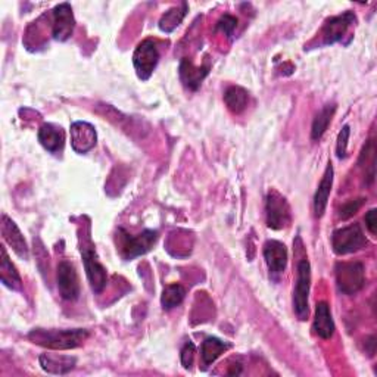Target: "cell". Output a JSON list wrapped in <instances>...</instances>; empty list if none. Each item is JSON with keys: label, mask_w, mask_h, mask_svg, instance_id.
Listing matches in <instances>:
<instances>
[{"label": "cell", "mask_w": 377, "mask_h": 377, "mask_svg": "<svg viewBox=\"0 0 377 377\" xmlns=\"http://www.w3.org/2000/svg\"><path fill=\"white\" fill-rule=\"evenodd\" d=\"M89 337L84 329H34L28 333V339L43 348L67 351L80 346Z\"/></svg>", "instance_id": "6da1fadb"}, {"label": "cell", "mask_w": 377, "mask_h": 377, "mask_svg": "<svg viewBox=\"0 0 377 377\" xmlns=\"http://www.w3.org/2000/svg\"><path fill=\"white\" fill-rule=\"evenodd\" d=\"M311 288V266L307 258L296 266V286L293 290V311L301 322L308 319V296Z\"/></svg>", "instance_id": "7a4b0ae2"}, {"label": "cell", "mask_w": 377, "mask_h": 377, "mask_svg": "<svg viewBox=\"0 0 377 377\" xmlns=\"http://www.w3.org/2000/svg\"><path fill=\"white\" fill-rule=\"evenodd\" d=\"M120 234V252L124 260H134V258L149 252L158 241L156 230H145L143 233L133 236L124 229L118 230Z\"/></svg>", "instance_id": "3957f363"}, {"label": "cell", "mask_w": 377, "mask_h": 377, "mask_svg": "<svg viewBox=\"0 0 377 377\" xmlns=\"http://www.w3.org/2000/svg\"><path fill=\"white\" fill-rule=\"evenodd\" d=\"M334 274H336L337 289L345 295L359 293L366 285L364 266L359 261L337 263Z\"/></svg>", "instance_id": "277c9868"}, {"label": "cell", "mask_w": 377, "mask_h": 377, "mask_svg": "<svg viewBox=\"0 0 377 377\" xmlns=\"http://www.w3.org/2000/svg\"><path fill=\"white\" fill-rule=\"evenodd\" d=\"M83 263H84V270L87 274V279L90 283V288L94 293H101L108 282V274L105 267L101 264L94 249V245L92 244L90 237L87 236L83 241V245L80 248Z\"/></svg>", "instance_id": "5b68a950"}, {"label": "cell", "mask_w": 377, "mask_h": 377, "mask_svg": "<svg viewBox=\"0 0 377 377\" xmlns=\"http://www.w3.org/2000/svg\"><path fill=\"white\" fill-rule=\"evenodd\" d=\"M332 246L337 255H346L367 246V239L360 224L337 229L332 234Z\"/></svg>", "instance_id": "8992f818"}, {"label": "cell", "mask_w": 377, "mask_h": 377, "mask_svg": "<svg viewBox=\"0 0 377 377\" xmlns=\"http://www.w3.org/2000/svg\"><path fill=\"white\" fill-rule=\"evenodd\" d=\"M158 62H160V52H158L156 43L151 40V38L143 40L136 48L133 53V65L141 80H149Z\"/></svg>", "instance_id": "52a82bcc"}, {"label": "cell", "mask_w": 377, "mask_h": 377, "mask_svg": "<svg viewBox=\"0 0 377 377\" xmlns=\"http://www.w3.org/2000/svg\"><path fill=\"white\" fill-rule=\"evenodd\" d=\"M267 226L273 230H280L290 223V208L285 197L275 190L267 195L266 202Z\"/></svg>", "instance_id": "ba28073f"}, {"label": "cell", "mask_w": 377, "mask_h": 377, "mask_svg": "<svg viewBox=\"0 0 377 377\" xmlns=\"http://www.w3.org/2000/svg\"><path fill=\"white\" fill-rule=\"evenodd\" d=\"M58 289L65 301H75L80 296V280L72 263L64 260L58 266Z\"/></svg>", "instance_id": "9c48e42d"}, {"label": "cell", "mask_w": 377, "mask_h": 377, "mask_svg": "<svg viewBox=\"0 0 377 377\" xmlns=\"http://www.w3.org/2000/svg\"><path fill=\"white\" fill-rule=\"evenodd\" d=\"M355 21H356V16L352 12H344L342 15L329 18L322 31L323 45L330 46L337 42H341L345 37L346 31L349 30V27L355 24Z\"/></svg>", "instance_id": "30bf717a"}, {"label": "cell", "mask_w": 377, "mask_h": 377, "mask_svg": "<svg viewBox=\"0 0 377 377\" xmlns=\"http://www.w3.org/2000/svg\"><path fill=\"white\" fill-rule=\"evenodd\" d=\"M52 15H53V26H52L53 38L58 42H67L72 35L75 27V19L71 5L61 4L55 6Z\"/></svg>", "instance_id": "8fae6325"}, {"label": "cell", "mask_w": 377, "mask_h": 377, "mask_svg": "<svg viewBox=\"0 0 377 377\" xmlns=\"http://www.w3.org/2000/svg\"><path fill=\"white\" fill-rule=\"evenodd\" d=\"M97 134L92 124L75 121L71 124V146L77 153H87L96 146Z\"/></svg>", "instance_id": "7c38bea8"}, {"label": "cell", "mask_w": 377, "mask_h": 377, "mask_svg": "<svg viewBox=\"0 0 377 377\" xmlns=\"http://www.w3.org/2000/svg\"><path fill=\"white\" fill-rule=\"evenodd\" d=\"M2 234L5 242L13 249V252L23 258V260H28V246L24 239L21 230L11 220V218L4 214L2 215Z\"/></svg>", "instance_id": "4fadbf2b"}, {"label": "cell", "mask_w": 377, "mask_h": 377, "mask_svg": "<svg viewBox=\"0 0 377 377\" xmlns=\"http://www.w3.org/2000/svg\"><path fill=\"white\" fill-rule=\"evenodd\" d=\"M264 258L271 275H280L288 264V249L279 241H268L264 245Z\"/></svg>", "instance_id": "5bb4252c"}, {"label": "cell", "mask_w": 377, "mask_h": 377, "mask_svg": "<svg viewBox=\"0 0 377 377\" xmlns=\"http://www.w3.org/2000/svg\"><path fill=\"white\" fill-rule=\"evenodd\" d=\"M178 74H180L182 83L189 89V90H197L202 82L205 80V77L209 74V65L204 67H195L192 61L189 59H182L180 67H178Z\"/></svg>", "instance_id": "9a60e30c"}, {"label": "cell", "mask_w": 377, "mask_h": 377, "mask_svg": "<svg viewBox=\"0 0 377 377\" xmlns=\"http://www.w3.org/2000/svg\"><path fill=\"white\" fill-rule=\"evenodd\" d=\"M38 361H40L42 368L50 374H67L77 364L75 356L59 354H42Z\"/></svg>", "instance_id": "2e32d148"}, {"label": "cell", "mask_w": 377, "mask_h": 377, "mask_svg": "<svg viewBox=\"0 0 377 377\" xmlns=\"http://www.w3.org/2000/svg\"><path fill=\"white\" fill-rule=\"evenodd\" d=\"M38 142L50 153H56L64 148L65 134L61 127H56L53 124H43L38 130Z\"/></svg>", "instance_id": "e0dca14e"}, {"label": "cell", "mask_w": 377, "mask_h": 377, "mask_svg": "<svg viewBox=\"0 0 377 377\" xmlns=\"http://www.w3.org/2000/svg\"><path fill=\"white\" fill-rule=\"evenodd\" d=\"M332 186H333V165H332V163H329L326 173L322 178V182H320L319 187H317V192L314 195V214L317 218L323 217V214L326 211L329 196L332 192Z\"/></svg>", "instance_id": "ac0fdd59"}, {"label": "cell", "mask_w": 377, "mask_h": 377, "mask_svg": "<svg viewBox=\"0 0 377 377\" xmlns=\"http://www.w3.org/2000/svg\"><path fill=\"white\" fill-rule=\"evenodd\" d=\"M314 332L319 334L322 339H330L334 333V322L332 319L330 307L327 305V302H319L315 307Z\"/></svg>", "instance_id": "d6986e66"}, {"label": "cell", "mask_w": 377, "mask_h": 377, "mask_svg": "<svg viewBox=\"0 0 377 377\" xmlns=\"http://www.w3.org/2000/svg\"><path fill=\"white\" fill-rule=\"evenodd\" d=\"M0 252H2V260H0V280H2L6 288L12 290H19L23 288L21 275H19L16 267L9 260L5 246H2Z\"/></svg>", "instance_id": "ffe728a7"}, {"label": "cell", "mask_w": 377, "mask_h": 377, "mask_svg": "<svg viewBox=\"0 0 377 377\" xmlns=\"http://www.w3.org/2000/svg\"><path fill=\"white\" fill-rule=\"evenodd\" d=\"M229 348H230V345L227 342H223L222 339H218V337H207V339L202 342V348H201L204 368H207L212 363H215L218 356H220Z\"/></svg>", "instance_id": "44dd1931"}, {"label": "cell", "mask_w": 377, "mask_h": 377, "mask_svg": "<svg viewBox=\"0 0 377 377\" xmlns=\"http://www.w3.org/2000/svg\"><path fill=\"white\" fill-rule=\"evenodd\" d=\"M248 92L244 87L231 86L224 93V102L233 114H241L248 105Z\"/></svg>", "instance_id": "7402d4cb"}, {"label": "cell", "mask_w": 377, "mask_h": 377, "mask_svg": "<svg viewBox=\"0 0 377 377\" xmlns=\"http://www.w3.org/2000/svg\"><path fill=\"white\" fill-rule=\"evenodd\" d=\"M336 112V105L332 104V105H326L319 114L315 115L314 121H312V129H311V138L312 141H320V138L323 137V134L326 133L332 118Z\"/></svg>", "instance_id": "603a6c76"}, {"label": "cell", "mask_w": 377, "mask_h": 377, "mask_svg": "<svg viewBox=\"0 0 377 377\" xmlns=\"http://www.w3.org/2000/svg\"><path fill=\"white\" fill-rule=\"evenodd\" d=\"M186 13H187V4H182L180 6L171 8L161 16L160 30L164 33H173L178 26L182 24Z\"/></svg>", "instance_id": "cb8c5ba5"}, {"label": "cell", "mask_w": 377, "mask_h": 377, "mask_svg": "<svg viewBox=\"0 0 377 377\" xmlns=\"http://www.w3.org/2000/svg\"><path fill=\"white\" fill-rule=\"evenodd\" d=\"M186 296V289L178 285V283H173L164 288L163 290V296H161V305L164 310H173L175 307L180 305L185 300Z\"/></svg>", "instance_id": "d4e9b609"}, {"label": "cell", "mask_w": 377, "mask_h": 377, "mask_svg": "<svg viewBox=\"0 0 377 377\" xmlns=\"http://www.w3.org/2000/svg\"><path fill=\"white\" fill-rule=\"evenodd\" d=\"M349 134H351V129L349 126H344V129L341 130L339 136H337V145H336V153L339 160L346 156V149H348V141H349Z\"/></svg>", "instance_id": "484cf974"}, {"label": "cell", "mask_w": 377, "mask_h": 377, "mask_svg": "<svg viewBox=\"0 0 377 377\" xmlns=\"http://www.w3.org/2000/svg\"><path fill=\"white\" fill-rule=\"evenodd\" d=\"M236 27H237V18H234L231 15L222 16L220 21L217 23V30L223 31L229 38L233 37V33H234Z\"/></svg>", "instance_id": "4316f807"}, {"label": "cell", "mask_w": 377, "mask_h": 377, "mask_svg": "<svg viewBox=\"0 0 377 377\" xmlns=\"http://www.w3.org/2000/svg\"><path fill=\"white\" fill-rule=\"evenodd\" d=\"M364 197H360V200H352V201H348L345 202L342 207H341V211H339V215L342 220H348V218H351L354 214H356V211H359L363 204H364Z\"/></svg>", "instance_id": "83f0119b"}, {"label": "cell", "mask_w": 377, "mask_h": 377, "mask_svg": "<svg viewBox=\"0 0 377 377\" xmlns=\"http://www.w3.org/2000/svg\"><path fill=\"white\" fill-rule=\"evenodd\" d=\"M195 354H196V348L193 342H186L185 346L182 348V354H180V359H182V364L185 368H190L193 366L195 361Z\"/></svg>", "instance_id": "f1b7e54d"}, {"label": "cell", "mask_w": 377, "mask_h": 377, "mask_svg": "<svg viewBox=\"0 0 377 377\" xmlns=\"http://www.w3.org/2000/svg\"><path fill=\"white\" fill-rule=\"evenodd\" d=\"M366 226L368 229V231L371 234H376V224H377V220H376V209H370L367 214H366Z\"/></svg>", "instance_id": "f546056e"}, {"label": "cell", "mask_w": 377, "mask_h": 377, "mask_svg": "<svg viewBox=\"0 0 377 377\" xmlns=\"http://www.w3.org/2000/svg\"><path fill=\"white\" fill-rule=\"evenodd\" d=\"M242 371V366L241 364H233V368L229 370V374L233 376V374H241Z\"/></svg>", "instance_id": "4dcf8cb0"}]
</instances>
